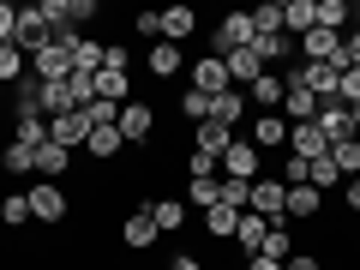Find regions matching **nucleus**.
Listing matches in <instances>:
<instances>
[{"label": "nucleus", "instance_id": "5701e85b", "mask_svg": "<svg viewBox=\"0 0 360 270\" xmlns=\"http://www.w3.org/2000/svg\"><path fill=\"white\" fill-rule=\"evenodd\" d=\"M13 144L42 150V144H49V120H42V115H18V120H13Z\"/></svg>", "mask_w": 360, "mask_h": 270}, {"label": "nucleus", "instance_id": "20e7f679", "mask_svg": "<svg viewBox=\"0 0 360 270\" xmlns=\"http://www.w3.org/2000/svg\"><path fill=\"white\" fill-rule=\"evenodd\" d=\"M66 210H72V205H66V193L54 186V180H37V186H30V217H37V222L54 229V222H66Z\"/></svg>", "mask_w": 360, "mask_h": 270}, {"label": "nucleus", "instance_id": "c03bdc74", "mask_svg": "<svg viewBox=\"0 0 360 270\" xmlns=\"http://www.w3.org/2000/svg\"><path fill=\"white\" fill-rule=\"evenodd\" d=\"M336 66H360V30H354V37H342V54H336Z\"/></svg>", "mask_w": 360, "mask_h": 270}, {"label": "nucleus", "instance_id": "f257e3e1", "mask_svg": "<svg viewBox=\"0 0 360 270\" xmlns=\"http://www.w3.org/2000/svg\"><path fill=\"white\" fill-rule=\"evenodd\" d=\"M246 210H258L270 229H283V222H288V186L276 174H258L252 180V205H246Z\"/></svg>", "mask_w": 360, "mask_h": 270}, {"label": "nucleus", "instance_id": "e433bc0d", "mask_svg": "<svg viewBox=\"0 0 360 270\" xmlns=\"http://www.w3.org/2000/svg\"><path fill=\"white\" fill-rule=\"evenodd\" d=\"M180 115L205 127V120H210V96H205V90H186V96H180Z\"/></svg>", "mask_w": 360, "mask_h": 270}, {"label": "nucleus", "instance_id": "de8ad7c7", "mask_svg": "<svg viewBox=\"0 0 360 270\" xmlns=\"http://www.w3.org/2000/svg\"><path fill=\"white\" fill-rule=\"evenodd\" d=\"M96 18V0H72V25H90Z\"/></svg>", "mask_w": 360, "mask_h": 270}, {"label": "nucleus", "instance_id": "603ef678", "mask_svg": "<svg viewBox=\"0 0 360 270\" xmlns=\"http://www.w3.org/2000/svg\"><path fill=\"white\" fill-rule=\"evenodd\" d=\"M348 115H354V139H360V108H348Z\"/></svg>", "mask_w": 360, "mask_h": 270}, {"label": "nucleus", "instance_id": "ddd939ff", "mask_svg": "<svg viewBox=\"0 0 360 270\" xmlns=\"http://www.w3.org/2000/svg\"><path fill=\"white\" fill-rule=\"evenodd\" d=\"M193 90H205V96H222V90H234V84H229V66H222L217 54L193 60Z\"/></svg>", "mask_w": 360, "mask_h": 270}, {"label": "nucleus", "instance_id": "aec40b11", "mask_svg": "<svg viewBox=\"0 0 360 270\" xmlns=\"http://www.w3.org/2000/svg\"><path fill=\"white\" fill-rule=\"evenodd\" d=\"M283 96H288V84H283V72H264L252 90H246V108H283Z\"/></svg>", "mask_w": 360, "mask_h": 270}, {"label": "nucleus", "instance_id": "ea45409f", "mask_svg": "<svg viewBox=\"0 0 360 270\" xmlns=\"http://www.w3.org/2000/svg\"><path fill=\"white\" fill-rule=\"evenodd\" d=\"M222 205H229V210H246V205H252V186H246V180H222Z\"/></svg>", "mask_w": 360, "mask_h": 270}, {"label": "nucleus", "instance_id": "9d476101", "mask_svg": "<svg viewBox=\"0 0 360 270\" xmlns=\"http://www.w3.org/2000/svg\"><path fill=\"white\" fill-rule=\"evenodd\" d=\"M252 54L264 60V72H276L283 60H295V37H283V30H258V37H252Z\"/></svg>", "mask_w": 360, "mask_h": 270}, {"label": "nucleus", "instance_id": "c85d7f7f", "mask_svg": "<svg viewBox=\"0 0 360 270\" xmlns=\"http://www.w3.org/2000/svg\"><path fill=\"white\" fill-rule=\"evenodd\" d=\"M258 258H276V264H288V258H295V234H288V222H283V229H270V234H264Z\"/></svg>", "mask_w": 360, "mask_h": 270}, {"label": "nucleus", "instance_id": "37998d69", "mask_svg": "<svg viewBox=\"0 0 360 270\" xmlns=\"http://www.w3.org/2000/svg\"><path fill=\"white\" fill-rule=\"evenodd\" d=\"M132 30L150 37V42H162V13H139V18H132Z\"/></svg>", "mask_w": 360, "mask_h": 270}, {"label": "nucleus", "instance_id": "4c0bfd02", "mask_svg": "<svg viewBox=\"0 0 360 270\" xmlns=\"http://www.w3.org/2000/svg\"><path fill=\"white\" fill-rule=\"evenodd\" d=\"M252 30H283V0H264V6H252Z\"/></svg>", "mask_w": 360, "mask_h": 270}, {"label": "nucleus", "instance_id": "a878e982", "mask_svg": "<svg viewBox=\"0 0 360 270\" xmlns=\"http://www.w3.org/2000/svg\"><path fill=\"white\" fill-rule=\"evenodd\" d=\"M205 229H210V240H234V229H240V210L210 205V210H205Z\"/></svg>", "mask_w": 360, "mask_h": 270}, {"label": "nucleus", "instance_id": "49530a36", "mask_svg": "<svg viewBox=\"0 0 360 270\" xmlns=\"http://www.w3.org/2000/svg\"><path fill=\"white\" fill-rule=\"evenodd\" d=\"M283 270H324V264H319V252H295Z\"/></svg>", "mask_w": 360, "mask_h": 270}, {"label": "nucleus", "instance_id": "8fccbe9b", "mask_svg": "<svg viewBox=\"0 0 360 270\" xmlns=\"http://www.w3.org/2000/svg\"><path fill=\"white\" fill-rule=\"evenodd\" d=\"M168 270H205V264H198L193 252H180V258H168Z\"/></svg>", "mask_w": 360, "mask_h": 270}, {"label": "nucleus", "instance_id": "3c124183", "mask_svg": "<svg viewBox=\"0 0 360 270\" xmlns=\"http://www.w3.org/2000/svg\"><path fill=\"white\" fill-rule=\"evenodd\" d=\"M246 270H283L276 258H246Z\"/></svg>", "mask_w": 360, "mask_h": 270}, {"label": "nucleus", "instance_id": "f03ea898", "mask_svg": "<svg viewBox=\"0 0 360 270\" xmlns=\"http://www.w3.org/2000/svg\"><path fill=\"white\" fill-rule=\"evenodd\" d=\"M217 168H222V180H246V186H252V180L264 174V150H258L252 139H234L229 150H222Z\"/></svg>", "mask_w": 360, "mask_h": 270}, {"label": "nucleus", "instance_id": "6e6552de", "mask_svg": "<svg viewBox=\"0 0 360 270\" xmlns=\"http://www.w3.org/2000/svg\"><path fill=\"white\" fill-rule=\"evenodd\" d=\"M288 156H307V162L330 156V139L319 132V120H300V127H288Z\"/></svg>", "mask_w": 360, "mask_h": 270}, {"label": "nucleus", "instance_id": "dca6fc26", "mask_svg": "<svg viewBox=\"0 0 360 270\" xmlns=\"http://www.w3.org/2000/svg\"><path fill=\"white\" fill-rule=\"evenodd\" d=\"M252 144L258 150H288V120L283 115H258L252 120Z\"/></svg>", "mask_w": 360, "mask_h": 270}, {"label": "nucleus", "instance_id": "4468645a", "mask_svg": "<svg viewBox=\"0 0 360 270\" xmlns=\"http://www.w3.org/2000/svg\"><path fill=\"white\" fill-rule=\"evenodd\" d=\"M319 30V0H283V37H307Z\"/></svg>", "mask_w": 360, "mask_h": 270}, {"label": "nucleus", "instance_id": "58836bf2", "mask_svg": "<svg viewBox=\"0 0 360 270\" xmlns=\"http://www.w3.org/2000/svg\"><path fill=\"white\" fill-rule=\"evenodd\" d=\"M342 108H360V66H342V90H336Z\"/></svg>", "mask_w": 360, "mask_h": 270}, {"label": "nucleus", "instance_id": "423d86ee", "mask_svg": "<svg viewBox=\"0 0 360 270\" xmlns=\"http://www.w3.org/2000/svg\"><path fill=\"white\" fill-rule=\"evenodd\" d=\"M252 37H258V30H252V13H229V18L217 25V60H222V54H234V49H252Z\"/></svg>", "mask_w": 360, "mask_h": 270}, {"label": "nucleus", "instance_id": "79ce46f5", "mask_svg": "<svg viewBox=\"0 0 360 270\" xmlns=\"http://www.w3.org/2000/svg\"><path fill=\"white\" fill-rule=\"evenodd\" d=\"M186 174H193V180H217V156H186Z\"/></svg>", "mask_w": 360, "mask_h": 270}, {"label": "nucleus", "instance_id": "72a5a7b5", "mask_svg": "<svg viewBox=\"0 0 360 270\" xmlns=\"http://www.w3.org/2000/svg\"><path fill=\"white\" fill-rule=\"evenodd\" d=\"M348 13H354V6H348V0H319V30H336V37H342Z\"/></svg>", "mask_w": 360, "mask_h": 270}, {"label": "nucleus", "instance_id": "f704fd0d", "mask_svg": "<svg viewBox=\"0 0 360 270\" xmlns=\"http://www.w3.org/2000/svg\"><path fill=\"white\" fill-rule=\"evenodd\" d=\"M0 222H6V229L30 222V193H6V198H0Z\"/></svg>", "mask_w": 360, "mask_h": 270}, {"label": "nucleus", "instance_id": "f8f14e48", "mask_svg": "<svg viewBox=\"0 0 360 270\" xmlns=\"http://www.w3.org/2000/svg\"><path fill=\"white\" fill-rule=\"evenodd\" d=\"M312 120H319V132H324V139H330V144L354 139V115H348L342 103H319V115H312Z\"/></svg>", "mask_w": 360, "mask_h": 270}, {"label": "nucleus", "instance_id": "393cba45", "mask_svg": "<svg viewBox=\"0 0 360 270\" xmlns=\"http://www.w3.org/2000/svg\"><path fill=\"white\" fill-rule=\"evenodd\" d=\"M288 217H324V193L319 186H288Z\"/></svg>", "mask_w": 360, "mask_h": 270}, {"label": "nucleus", "instance_id": "c756f323", "mask_svg": "<svg viewBox=\"0 0 360 270\" xmlns=\"http://www.w3.org/2000/svg\"><path fill=\"white\" fill-rule=\"evenodd\" d=\"M330 162H336V174H348V180H354V174H360V139L330 144Z\"/></svg>", "mask_w": 360, "mask_h": 270}, {"label": "nucleus", "instance_id": "864d4df0", "mask_svg": "<svg viewBox=\"0 0 360 270\" xmlns=\"http://www.w3.org/2000/svg\"><path fill=\"white\" fill-rule=\"evenodd\" d=\"M0 103H6V84H0Z\"/></svg>", "mask_w": 360, "mask_h": 270}, {"label": "nucleus", "instance_id": "0eeeda50", "mask_svg": "<svg viewBox=\"0 0 360 270\" xmlns=\"http://www.w3.org/2000/svg\"><path fill=\"white\" fill-rule=\"evenodd\" d=\"M120 240H127L132 252H150V246L162 240V229H156V222H150V205H139V210H132L127 222H120Z\"/></svg>", "mask_w": 360, "mask_h": 270}, {"label": "nucleus", "instance_id": "2f4dec72", "mask_svg": "<svg viewBox=\"0 0 360 270\" xmlns=\"http://www.w3.org/2000/svg\"><path fill=\"white\" fill-rule=\"evenodd\" d=\"M0 168H6V174H37V150H25V144H6V150H0Z\"/></svg>", "mask_w": 360, "mask_h": 270}, {"label": "nucleus", "instance_id": "f3484780", "mask_svg": "<svg viewBox=\"0 0 360 270\" xmlns=\"http://www.w3.org/2000/svg\"><path fill=\"white\" fill-rule=\"evenodd\" d=\"M300 54H307L312 66H324V60L342 54V37H336V30H307V37H300Z\"/></svg>", "mask_w": 360, "mask_h": 270}, {"label": "nucleus", "instance_id": "412c9836", "mask_svg": "<svg viewBox=\"0 0 360 270\" xmlns=\"http://www.w3.org/2000/svg\"><path fill=\"white\" fill-rule=\"evenodd\" d=\"M193 30H198V13H193V6H168V13H162V42H174V49H180Z\"/></svg>", "mask_w": 360, "mask_h": 270}, {"label": "nucleus", "instance_id": "39448f33", "mask_svg": "<svg viewBox=\"0 0 360 270\" xmlns=\"http://www.w3.org/2000/svg\"><path fill=\"white\" fill-rule=\"evenodd\" d=\"M54 42V30L42 25V6H18V37H13V49H25V54H42Z\"/></svg>", "mask_w": 360, "mask_h": 270}, {"label": "nucleus", "instance_id": "7c9ffc66", "mask_svg": "<svg viewBox=\"0 0 360 270\" xmlns=\"http://www.w3.org/2000/svg\"><path fill=\"white\" fill-rule=\"evenodd\" d=\"M180 72V49L174 42H156L150 49V78H174Z\"/></svg>", "mask_w": 360, "mask_h": 270}, {"label": "nucleus", "instance_id": "cd10ccee", "mask_svg": "<svg viewBox=\"0 0 360 270\" xmlns=\"http://www.w3.org/2000/svg\"><path fill=\"white\" fill-rule=\"evenodd\" d=\"M25 72H30V54H25V49H13V42H6V49H0V84L13 90V84H18V78H25Z\"/></svg>", "mask_w": 360, "mask_h": 270}, {"label": "nucleus", "instance_id": "a18cd8bd", "mask_svg": "<svg viewBox=\"0 0 360 270\" xmlns=\"http://www.w3.org/2000/svg\"><path fill=\"white\" fill-rule=\"evenodd\" d=\"M103 66H120V72H132V60H127V49H120V42H108V49H103Z\"/></svg>", "mask_w": 360, "mask_h": 270}, {"label": "nucleus", "instance_id": "9b49d317", "mask_svg": "<svg viewBox=\"0 0 360 270\" xmlns=\"http://www.w3.org/2000/svg\"><path fill=\"white\" fill-rule=\"evenodd\" d=\"M84 139H90V120H84V108H78V115L49 120V144H60V150H84Z\"/></svg>", "mask_w": 360, "mask_h": 270}, {"label": "nucleus", "instance_id": "1a4fd4ad", "mask_svg": "<svg viewBox=\"0 0 360 270\" xmlns=\"http://www.w3.org/2000/svg\"><path fill=\"white\" fill-rule=\"evenodd\" d=\"M115 127H120V139H127V144H144V139H150V127H156V108L150 103H120Z\"/></svg>", "mask_w": 360, "mask_h": 270}, {"label": "nucleus", "instance_id": "bb28decb", "mask_svg": "<svg viewBox=\"0 0 360 270\" xmlns=\"http://www.w3.org/2000/svg\"><path fill=\"white\" fill-rule=\"evenodd\" d=\"M150 222H156L162 234L186 229V205H180V198H156V205H150Z\"/></svg>", "mask_w": 360, "mask_h": 270}, {"label": "nucleus", "instance_id": "c9c22d12", "mask_svg": "<svg viewBox=\"0 0 360 270\" xmlns=\"http://www.w3.org/2000/svg\"><path fill=\"white\" fill-rule=\"evenodd\" d=\"M66 90H72L78 108H90V103H96V72H72V78H66Z\"/></svg>", "mask_w": 360, "mask_h": 270}, {"label": "nucleus", "instance_id": "4be33fe9", "mask_svg": "<svg viewBox=\"0 0 360 270\" xmlns=\"http://www.w3.org/2000/svg\"><path fill=\"white\" fill-rule=\"evenodd\" d=\"M120 127H90V139H84V156L90 162H108V156H120Z\"/></svg>", "mask_w": 360, "mask_h": 270}, {"label": "nucleus", "instance_id": "7ed1b4c3", "mask_svg": "<svg viewBox=\"0 0 360 270\" xmlns=\"http://www.w3.org/2000/svg\"><path fill=\"white\" fill-rule=\"evenodd\" d=\"M30 72H37L42 84H66V78H72V49H66V42H49L42 54H30Z\"/></svg>", "mask_w": 360, "mask_h": 270}, {"label": "nucleus", "instance_id": "a19ab883", "mask_svg": "<svg viewBox=\"0 0 360 270\" xmlns=\"http://www.w3.org/2000/svg\"><path fill=\"white\" fill-rule=\"evenodd\" d=\"M13 37H18V6H13V0H0V49H6Z\"/></svg>", "mask_w": 360, "mask_h": 270}, {"label": "nucleus", "instance_id": "2eb2a0df", "mask_svg": "<svg viewBox=\"0 0 360 270\" xmlns=\"http://www.w3.org/2000/svg\"><path fill=\"white\" fill-rule=\"evenodd\" d=\"M252 115V108H246V90H222V96H210V120H222V127H240V120Z\"/></svg>", "mask_w": 360, "mask_h": 270}, {"label": "nucleus", "instance_id": "a211bd4d", "mask_svg": "<svg viewBox=\"0 0 360 270\" xmlns=\"http://www.w3.org/2000/svg\"><path fill=\"white\" fill-rule=\"evenodd\" d=\"M229 144H234V132L222 127V120H205V127L193 132V150H198V156H217V162H222V150H229Z\"/></svg>", "mask_w": 360, "mask_h": 270}, {"label": "nucleus", "instance_id": "6ab92c4d", "mask_svg": "<svg viewBox=\"0 0 360 270\" xmlns=\"http://www.w3.org/2000/svg\"><path fill=\"white\" fill-rule=\"evenodd\" d=\"M264 234H270V222L258 217V210H240V229H234V246H240L246 258H258V246H264Z\"/></svg>", "mask_w": 360, "mask_h": 270}, {"label": "nucleus", "instance_id": "b1692460", "mask_svg": "<svg viewBox=\"0 0 360 270\" xmlns=\"http://www.w3.org/2000/svg\"><path fill=\"white\" fill-rule=\"evenodd\" d=\"M66 168H72V150H60V144H42L37 150V180H60Z\"/></svg>", "mask_w": 360, "mask_h": 270}, {"label": "nucleus", "instance_id": "09e8293b", "mask_svg": "<svg viewBox=\"0 0 360 270\" xmlns=\"http://www.w3.org/2000/svg\"><path fill=\"white\" fill-rule=\"evenodd\" d=\"M342 205H348V210H360V174H354V180L342 186Z\"/></svg>", "mask_w": 360, "mask_h": 270}, {"label": "nucleus", "instance_id": "473e14b6", "mask_svg": "<svg viewBox=\"0 0 360 270\" xmlns=\"http://www.w3.org/2000/svg\"><path fill=\"white\" fill-rule=\"evenodd\" d=\"M186 205H198V210L222 205V180H186Z\"/></svg>", "mask_w": 360, "mask_h": 270}]
</instances>
